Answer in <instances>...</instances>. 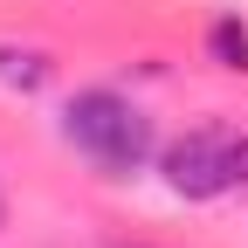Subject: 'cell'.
I'll list each match as a JSON object with an SVG mask.
<instances>
[{
    "label": "cell",
    "mask_w": 248,
    "mask_h": 248,
    "mask_svg": "<svg viewBox=\"0 0 248 248\" xmlns=\"http://www.w3.org/2000/svg\"><path fill=\"white\" fill-rule=\"evenodd\" d=\"M234 193H248V131L234 138Z\"/></svg>",
    "instance_id": "5b68a950"
},
{
    "label": "cell",
    "mask_w": 248,
    "mask_h": 248,
    "mask_svg": "<svg viewBox=\"0 0 248 248\" xmlns=\"http://www.w3.org/2000/svg\"><path fill=\"white\" fill-rule=\"evenodd\" d=\"M207 55L221 62L228 76H248V28H241V14H221L207 28Z\"/></svg>",
    "instance_id": "277c9868"
},
{
    "label": "cell",
    "mask_w": 248,
    "mask_h": 248,
    "mask_svg": "<svg viewBox=\"0 0 248 248\" xmlns=\"http://www.w3.org/2000/svg\"><path fill=\"white\" fill-rule=\"evenodd\" d=\"M62 138L97 179H138L159 159V124L117 90H76L62 104Z\"/></svg>",
    "instance_id": "6da1fadb"
},
{
    "label": "cell",
    "mask_w": 248,
    "mask_h": 248,
    "mask_svg": "<svg viewBox=\"0 0 248 248\" xmlns=\"http://www.w3.org/2000/svg\"><path fill=\"white\" fill-rule=\"evenodd\" d=\"M159 172L179 200H221L234 193V131L228 124H200L159 152Z\"/></svg>",
    "instance_id": "7a4b0ae2"
},
{
    "label": "cell",
    "mask_w": 248,
    "mask_h": 248,
    "mask_svg": "<svg viewBox=\"0 0 248 248\" xmlns=\"http://www.w3.org/2000/svg\"><path fill=\"white\" fill-rule=\"evenodd\" d=\"M55 76V55L48 48H35V42H0V83H7V90H21V97H35V90Z\"/></svg>",
    "instance_id": "3957f363"
},
{
    "label": "cell",
    "mask_w": 248,
    "mask_h": 248,
    "mask_svg": "<svg viewBox=\"0 0 248 248\" xmlns=\"http://www.w3.org/2000/svg\"><path fill=\"white\" fill-rule=\"evenodd\" d=\"M0 221H7V193H0Z\"/></svg>",
    "instance_id": "8992f818"
}]
</instances>
